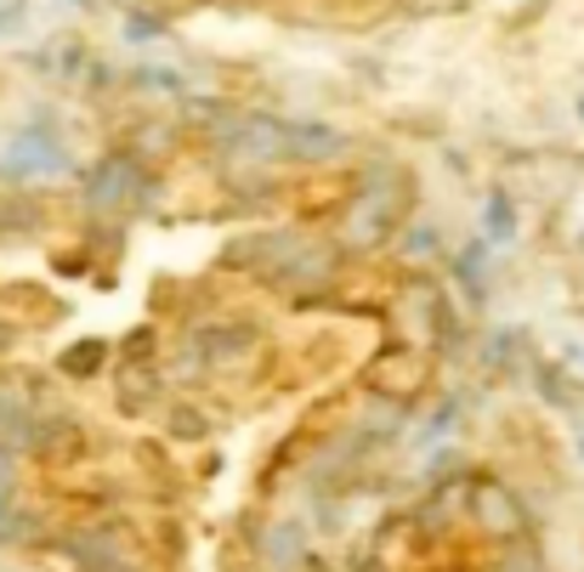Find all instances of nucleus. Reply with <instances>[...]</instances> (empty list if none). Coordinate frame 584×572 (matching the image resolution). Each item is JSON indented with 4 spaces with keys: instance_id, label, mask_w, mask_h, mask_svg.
Masks as SVG:
<instances>
[{
    "instance_id": "nucleus-8",
    "label": "nucleus",
    "mask_w": 584,
    "mask_h": 572,
    "mask_svg": "<svg viewBox=\"0 0 584 572\" xmlns=\"http://www.w3.org/2000/svg\"><path fill=\"white\" fill-rule=\"evenodd\" d=\"M432 250H437V232L432 227H414L409 232V255H432Z\"/></svg>"
},
{
    "instance_id": "nucleus-4",
    "label": "nucleus",
    "mask_w": 584,
    "mask_h": 572,
    "mask_svg": "<svg viewBox=\"0 0 584 572\" xmlns=\"http://www.w3.org/2000/svg\"><path fill=\"white\" fill-rule=\"evenodd\" d=\"M301 556H307V533H301L296 522L273 527V538H267V561H273V567H301Z\"/></svg>"
},
{
    "instance_id": "nucleus-1",
    "label": "nucleus",
    "mask_w": 584,
    "mask_h": 572,
    "mask_svg": "<svg viewBox=\"0 0 584 572\" xmlns=\"http://www.w3.org/2000/svg\"><path fill=\"white\" fill-rule=\"evenodd\" d=\"M471 522L489 533V538H523V504H516V493L494 477H482L471 488Z\"/></svg>"
},
{
    "instance_id": "nucleus-6",
    "label": "nucleus",
    "mask_w": 584,
    "mask_h": 572,
    "mask_svg": "<svg viewBox=\"0 0 584 572\" xmlns=\"http://www.w3.org/2000/svg\"><path fill=\"white\" fill-rule=\"evenodd\" d=\"M482 216H489V244H511L516 239V205L505 193H489V210Z\"/></svg>"
},
{
    "instance_id": "nucleus-2",
    "label": "nucleus",
    "mask_w": 584,
    "mask_h": 572,
    "mask_svg": "<svg viewBox=\"0 0 584 572\" xmlns=\"http://www.w3.org/2000/svg\"><path fill=\"white\" fill-rule=\"evenodd\" d=\"M131 182H137V159H131V153H108V159L91 171L85 198H91L96 210H114V205H119V193H131Z\"/></svg>"
},
{
    "instance_id": "nucleus-9",
    "label": "nucleus",
    "mask_w": 584,
    "mask_h": 572,
    "mask_svg": "<svg viewBox=\"0 0 584 572\" xmlns=\"http://www.w3.org/2000/svg\"><path fill=\"white\" fill-rule=\"evenodd\" d=\"M579 454H584V436H579Z\"/></svg>"
},
{
    "instance_id": "nucleus-5",
    "label": "nucleus",
    "mask_w": 584,
    "mask_h": 572,
    "mask_svg": "<svg viewBox=\"0 0 584 572\" xmlns=\"http://www.w3.org/2000/svg\"><path fill=\"white\" fill-rule=\"evenodd\" d=\"M103 357H108V346H103V341H80V346H69V352L57 357V368H62L69 380H85V375H91V368L103 363Z\"/></svg>"
},
{
    "instance_id": "nucleus-3",
    "label": "nucleus",
    "mask_w": 584,
    "mask_h": 572,
    "mask_svg": "<svg viewBox=\"0 0 584 572\" xmlns=\"http://www.w3.org/2000/svg\"><path fill=\"white\" fill-rule=\"evenodd\" d=\"M341 148H346V137L330 125H289V153H301V159H330Z\"/></svg>"
},
{
    "instance_id": "nucleus-10",
    "label": "nucleus",
    "mask_w": 584,
    "mask_h": 572,
    "mask_svg": "<svg viewBox=\"0 0 584 572\" xmlns=\"http://www.w3.org/2000/svg\"><path fill=\"white\" fill-rule=\"evenodd\" d=\"M579 119H584V103H579Z\"/></svg>"
},
{
    "instance_id": "nucleus-7",
    "label": "nucleus",
    "mask_w": 584,
    "mask_h": 572,
    "mask_svg": "<svg viewBox=\"0 0 584 572\" xmlns=\"http://www.w3.org/2000/svg\"><path fill=\"white\" fill-rule=\"evenodd\" d=\"M482 261H489V239L471 244L460 261H454V266H460V284H471V295H482Z\"/></svg>"
}]
</instances>
